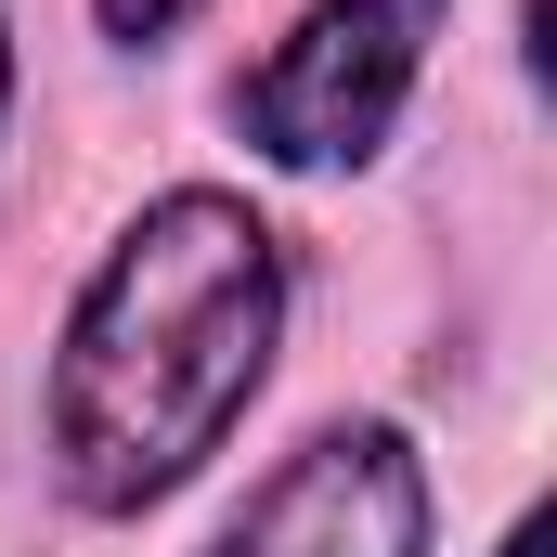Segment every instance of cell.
<instances>
[{"label": "cell", "mask_w": 557, "mask_h": 557, "mask_svg": "<svg viewBox=\"0 0 557 557\" xmlns=\"http://www.w3.org/2000/svg\"><path fill=\"white\" fill-rule=\"evenodd\" d=\"M221 557H428V467L403 428H311L273 480L247 493V519Z\"/></svg>", "instance_id": "cell-3"}, {"label": "cell", "mask_w": 557, "mask_h": 557, "mask_svg": "<svg viewBox=\"0 0 557 557\" xmlns=\"http://www.w3.org/2000/svg\"><path fill=\"white\" fill-rule=\"evenodd\" d=\"M91 13H104V26H117V39H169V26H182V13H195V0H91Z\"/></svg>", "instance_id": "cell-4"}, {"label": "cell", "mask_w": 557, "mask_h": 557, "mask_svg": "<svg viewBox=\"0 0 557 557\" xmlns=\"http://www.w3.org/2000/svg\"><path fill=\"white\" fill-rule=\"evenodd\" d=\"M285 337V247L247 195H156L104 273L78 285L65 350H52V467L91 519H131L182 493L234 416L260 403Z\"/></svg>", "instance_id": "cell-1"}, {"label": "cell", "mask_w": 557, "mask_h": 557, "mask_svg": "<svg viewBox=\"0 0 557 557\" xmlns=\"http://www.w3.org/2000/svg\"><path fill=\"white\" fill-rule=\"evenodd\" d=\"M506 557H545V519H519V532H506Z\"/></svg>", "instance_id": "cell-5"}, {"label": "cell", "mask_w": 557, "mask_h": 557, "mask_svg": "<svg viewBox=\"0 0 557 557\" xmlns=\"http://www.w3.org/2000/svg\"><path fill=\"white\" fill-rule=\"evenodd\" d=\"M0 104H13V39H0Z\"/></svg>", "instance_id": "cell-6"}, {"label": "cell", "mask_w": 557, "mask_h": 557, "mask_svg": "<svg viewBox=\"0 0 557 557\" xmlns=\"http://www.w3.org/2000/svg\"><path fill=\"white\" fill-rule=\"evenodd\" d=\"M428 39H441V0H311L273 39V65L234 91V117L273 169H350L389 143L403 91L428 78Z\"/></svg>", "instance_id": "cell-2"}]
</instances>
